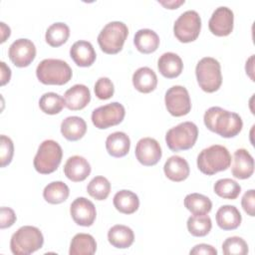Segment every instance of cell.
I'll use <instances>...</instances> for the list:
<instances>
[{"label": "cell", "mask_w": 255, "mask_h": 255, "mask_svg": "<svg viewBox=\"0 0 255 255\" xmlns=\"http://www.w3.org/2000/svg\"><path fill=\"white\" fill-rule=\"evenodd\" d=\"M203 121L209 130L225 138L236 136L243 128V122L238 114L220 107L209 108L203 116Z\"/></svg>", "instance_id": "cell-1"}, {"label": "cell", "mask_w": 255, "mask_h": 255, "mask_svg": "<svg viewBox=\"0 0 255 255\" xmlns=\"http://www.w3.org/2000/svg\"><path fill=\"white\" fill-rule=\"evenodd\" d=\"M230 163L231 155L228 149L220 144H213L202 149L197 156V167L206 175L226 170Z\"/></svg>", "instance_id": "cell-2"}, {"label": "cell", "mask_w": 255, "mask_h": 255, "mask_svg": "<svg viewBox=\"0 0 255 255\" xmlns=\"http://www.w3.org/2000/svg\"><path fill=\"white\" fill-rule=\"evenodd\" d=\"M72 75L69 64L60 59H45L36 69V76L44 85H65L72 79Z\"/></svg>", "instance_id": "cell-3"}, {"label": "cell", "mask_w": 255, "mask_h": 255, "mask_svg": "<svg viewBox=\"0 0 255 255\" xmlns=\"http://www.w3.org/2000/svg\"><path fill=\"white\" fill-rule=\"evenodd\" d=\"M44 243V237L35 226H22L13 233L10 240V249L15 255H29L39 250Z\"/></svg>", "instance_id": "cell-4"}, {"label": "cell", "mask_w": 255, "mask_h": 255, "mask_svg": "<svg viewBox=\"0 0 255 255\" xmlns=\"http://www.w3.org/2000/svg\"><path fill=\"white\" fill-rule=\"evenodd\" d=\"M128 35V29L124 22L113 21L101 30L98 35V44L104 53L114 55L123 49Z\"/></svg>", "instance_id": "cell-5"}, {"label": "cell", "mask_w": 255, "mask_h": 255, "mask_svg": "<svg viewBox=\"0 0 255 255\" xmlns=\"http://www.w3.org/2000/svg\"><path fill=\"white\" fill-rule=\"evenodd\" d=\"M63 157L61 145L53 140H44L38 148L34 157V167L41 174H50L57 170Z\"/></svg>", "instance_id": "cell-6"}, {"label": "cell", "mask_w": 255, "mask_h": 255, "mask_svg": "<svg viewBox=\"0 0 255 255\" xmlns=\"http://www.w3.org/2000/svg\"><path fill=\"white\" fill-rule=\"evenodd\" d=\"M195 75L199 87L206 93L216 92L222 84L220 64L212 57H204L197 63Z\"/></svg>", "instance_id": "cell-7"}, {"label": "cell", "mask_w": 255, "mask_h": 255, "mask_svg": "<svg viewBox=\"0 0 255 255\" xmlns=\"http://www.w3.org/2000/svg\"><path fill=\"white\" fill-rule=\"evenodd\" d=\"M198 137V128L192 122H183L171 128L165 134V141L172 151L191 148Z\"/></svg>", "instance_id": "cell-8"}, {"label": "cell", "mask_w": 255, "mask_h": 255, "mask_svg": "<svg viewBox=\"0 0 255 255\" xmlns=\"http://www.w3.org/2000/svg\"><path fill=\"white\" fill-rule=\"evenodd\" d=\"M201 30V18L194 10L183 12L174 22L173 33L181 43L193 42L199 36Z\"/></svg>", "instance_id": "cell-9"}, {"label": "cell", "mask_w": 255, "mask_h": 255, "mask_svg": "<svg viewBox=\"0 0 255 255\" xmlns=\"http://www.w3.org/2000/svg\"><path fill=\"white\" fill-rule=\"evenodd\" d=\"M125 116V107L118 102H114L95 109L92 113V122L97 128L105 129L121 124Z\"/></svg>", "instance_id": "cell-10"}, {"label": "cell", "mask_w": 255, "mask_h": 255, "mask_svg": "<svg viewBox=\"0 0 255 255\" xmlns=\"http://www.w3.org/2000/svg\"><path fill=\"white\" fill-rule=\"evenodd\" d=\"M167 112L173 117H182L191 110V102L188 91L182 86H172L164 96Z\"/></svg>", "instance_id": "cell-11"}, {"label": "cell", "mask_w": 255, "mask_h": 255, "mask_svg": "<svg viewBox=\"0 0 255 255\" xmlns=\"http://www.w3.org/2000/svg\"><path fill=\"white\" fill-rule=\"evenodd\" d=\"M8 56L16 67L24 68L29 66L35 59L36 47L31 40L21 38L10 45Z\"/></svg>", "instance_id": "cell-12"}, {"label": "cell", "mask_w": 255, "mask_h": 255, "mask_svg": "<svg viewBox=\"0 0 255 255\" xmlns=\"http://www.w3.org/2000/svg\"><path fill=\"white\" fill-rule=\"evenodd\" d=\"M234 14L232 10L226 6H220L213 11L208 21V27L213 35L225 37L232 32Z\"/></svg>", "instance_id": "cell-13"}, {"label": "cell", "mask_w": 255, "mask_h": 255, "mask_svg": "<svg viewBox=\"0 0 255 255\" xmlns=\"http://www.w3.org/2000/svg\"><path fill=\"white\" fill-rule=\"evenodd\" d=\"M135 157L145 166L156 164L161 158L162 152L158 141L152 137H142L135 145Z\"/></svg>", "instance_id": "cell-14"}, {"label": "cell", "mask_w": 255, "mask_h": 255, "mask_svg": "<svg viewBox=\"0 0 255 255\" xmlns=\"http://www.w3.org/2000/svg\"><path fill=\"white\" fill-rule=\"evenodd\" d=\"M70 213L75 223L86 227L93 225L97 216L94 203L86 197L76 198L70 206Z\"/></svg>", "instance_id": "cell-15"}, {"label": "cell", "mask_w": 255, "mask_h": 255, "mask_svg": "<svg viewBox=\"0 0 255 255\" xmlns=\"http://www.w3.org/2000/svg\"><path fill=\"white\" fill-rule=\"evenodd\" d=\"M254 171V159L245 148H238L233 154L232 175L238 179L249 178Z\"/></svg>", "instance_id": "cell-16"}, {"label": "cell", "mask_w": 255, "mask_h": 255, "mask_svg": "<svg viewBox=\"0 0 255 255\" xmlns=\"http://www.w3.org/2000/svg\"><path fill=\"white\" fill-rule=\"evenodd\" d=\"M64 173L70 180L80 182L90 175L91 165L85 157L81 155H73L67 159L64 165Z\"/></svg>", "instance_id": "cell-17"}, {"label": "cell", "mask_w": 255, "mask_h": 255, "mask_svg": "<svg viewBox=\"0 0 255 255\" xmlns=\"http://www.w3.org/2000/svg\"><path fill=\"white\" fill-rule=\"evenodd\" d=\"M65 105L71 111L83 110L91 101V93L87 86L77 84L66 91Z\"/></svg>", "instance_id": "cell-18"}, {"label": "cell", "mask_w": 255, "mask_h": 255, "mask_svg": "<svg viewBox=\"0 0 255 255\" xmlns=\"http://www.w3.org/2000/svg\"><path fill=\"white\" fill-rule=\"evenodd\" d=\"M70 56L79 67H90L96 61V52L93 45L85 40L75 42L70 49Z\"/></svg>", "instance_id": "cell-19"}, {"label": "cell", "mask_w": 255, "mask_h": 255, "mask_svg": "<svg viewBox=\"0 0 255 255\" xmlns=\"http://www.w3.org/2000/svg\"><path fill=\"white\" fill-rule=\"evenodd\" d=\"M157 69L164 78L173 79L181 74L183 63L177 54L166 52L159 57L157 61Z\"/></svg>", "instance_id": "cell-20"}, {"label": "cell", "mask_w": 255, "mask_h": 255, "mask_svg": "<svg viewBox=\"0 0 255 255\" xmlns=\"http://www.w3.org/2000/svg\"><path fill=\"white\" fill-rule=\"evenodd\" d=\"M163 170L166 177L175 182L185 180L190 172L188 162L179 155L170 156L165 161Z\"/></svg>", "instance_id": "cell-21"}, {"label": "cell", "mask_w": 255, "mask_h": 255, "mask_svg": "<svg viewBox=\"0 0 255 255\" xmlns=\"http://www.w3.org/2000/svg\"><path fill=\"white\" fill-rule=\"evenodd\" d=\"M217 225L223 230H234L241 224V214L234 205H223L219 207L215 215Z\"/></svg>", "instance_id": "cell-22"}, {"label": "cell", "mask_w": 255, "mask_h": 255, "mask_svg": "<svg viewBox=\"0 0 255 255\" xmlns=\"http://www.w3.org/2000/svg\"><path fill=\"white\" fill-rule=\"evenodd\" d=\"M130 147L128 135L123 131H115L108 135L106 139V148L110 155L114 157H123L128 154Z\"/></svg>", "instance_id": "cell-23"}, {"label": "cell", "mask_w": 255, "mask_h": 255, "mask_svg": "<svg viewBox=\"0 0 255 255\" xmlns=\"http://www.w3.org/2000/svg\"><path fill=\"white\" fill-rule=\"evenodd\" d=\"M132 84L135 90L140 93L147 94L156 88L157 77L150 68L140 67L132 75Z\"/></svg>", "instance_id": "cell-24"}, {"label": "cell", "mask_w": 255, "mask_h": 255, "mask_svg": "<svg viewBox=\"0 0 255 255\" xmlns=\"http://www.w3.org/2000/svg\"><path fill=\"white\" fill-rule=\"evenodd\" d=\"M87 131V124L80 117L72 116L66 118L61 124V132L63 136L71 141L82 138Z\"/></svg>", "instance_id": "cell-25"}, {"label": "cell", "mask_w": 255, "mask_h": 255, "mask_svg": "<svg viewBox=\"0 0 255 255\" xmlns=\"http://www.w3.org/2000/svg\"><path fill=\"white\" fill-rule=\"evenodd\" d=\"M133 44L140 53L150 54L158 48L159 37L153 30L140 29L134 34Z\"/></svg>", "instance_id": "cell-26"}, {"label": "cell", "mask_w": 255, "mask_h": 255, "mask_svg": "<svg viewBox=\"0 0 255 255\" xmlns=\"http://www.w3.org/2000/svg\"><path fill=\"white\" fill-rule=\"evenodd\" d=\"M108 240L114 247L125 249L128 248L133 243L134 234L129 227L117 224L110 228L108 232Z\"/></svg>", "instance_id": "cell-27"}, {"label": "cell", "mask_w": 255, "mask_h": 255, "mask_svg": "<svg viewBox=\"0 0 255 255\" xmlns=\"http://www.w3.org/2000/svg\"><path fill=\"white\" fill-rule=\"evenodd\" d=\"M113 202L116 209L124 214H132L139 206V199L137 195L127 189L118 191L114 196Z\"/></svg>", "instance_id": "cell-28"}, {"label": "cell", "mask_w": 255, "mask_h": 255, "mask_svg": "<svg viewBox=\"0 0 255 255\" xmlns=\"http://www.w3.org/2000/svg\"><path fill=\"white\" fill-rule=\"evenodd\" d=\"M97 243L94 237L87 233L76 234L70 244V255H93L96 253Z\"/></svg>", "instance_id": "cell-29"}, {"label": "cell", "mask_w": 255, "mask_h": 255, "mask_svg": "<svg viewBox=\"0 0 255 255\" xmlns=\"http://www.w3.org/2000/svg\"><path fill=\"white\" fill-rule=\"evenodd\" d=\"M184 206L193 215H203L210 212L212 208L211 200L200 193H190L184 198Z\"/></svg>", "instance_id": "cell-30"}, {"label": "cell", "mask_w": 255, "mask_h": 255, "mask_svg": "<svg viewBox=\"0 0 255 255\" xmlns=\"http://www.w3.org/2000/svg\"><path fill=\"white\" fill-rule=\"evenodd\" d=\"M70 194L68 185L63 181H53L45 186L43 190L44 199L51 204L64 202Z\"/></svg>", "instance_id": "cell-31"}, {"label": "cell", "mask_w": 255, "mask_h": 255, "mask_svg": "<svg viewBox=\"0 0 255 255\" xmlns=\"http://www.w3.org/2000/svg\"><path fill=\"white\" fill-rule=\"evenodd\" d=\"M70 36V28L63 22H57L48 27L45 35L46 42L52 47H60L65 44Z\"/></svg>", "instance_id": "cell-32"}, {"label": "cell", "mask_w": 255, "mask_h": 255, "mask_svg": "<svg viewBox=\"0 0 255 255\" xmlns=\"http://www.w3.org/2000/svg\"><path fill=\"white\" fill-rule=\"evenodd\" d=\"M65 106L64 98L53 92L45 93L39 100V107L41 111L48 115L59 114Z\"/></svg>", "instance_id": "cell-33"}, {"label": "cell", "mask_w": 255, "mask_h": 255, "mask_svg": "<svg viewBox=\"0 0 255 255\" xmlns=\"http://www.w3.org/2000/svg\"><path fill=\"white\" fill-rule=\"evenodd\" d=\"M212 227L211 219L208 215H192L187 219V229L195 237L207 235Z\"/></svg>", "instance_id": "cell-34"}, {"label": "cell", "mask_w": 255, "mask_h": 255, "mask_svg": "<svg viewBox=\"0 0 255 255\" xmlns=\"http://www.w3.org/2000/svg\"><path fill=\"white\" fill-rule=\"evenodd\" d=\"M214 192L225 199H236L240 192L241 186L235 180L231 178L218 179L213 186Z\"/></svg>", "instance_id": "cell-35"}, {"label": "cell", "mask_w": 255, "mask_h": 255, "mask_svg": "<svg viewBox=\"0 0 255 255\" xmlns=\"http://www.w3.org/2000/svg\"><path fill=\"white\" fill-rule=\"evenodd\" d=\"M88 193L97 200H105L111 192V183L104 176L94 177L87 186Z\"/></svg>", "instance_id": "cell-36"}, {"label": "cell", "mask_w": 255, "mask_h": 255, "mask_svg": "<svg viewBox=\"0 0 255 255\" xmlns=\"http://www.w3.org/2000/svg\"><path fill=\"white\" fill-rule=\"evenodd\" d=\"M222 251L225 255H246L248 253V245L243 238L232 236L222 243Z\"/></svg>", "instance_id": "cell-37"}, {"label": "cell", "mask_w": 255, "mask_h": 255, "mask_svg": "<svg viewBox=\"0 0 255 255\" xmlns=\"http://www.w3.org/2000/svg\"><path fill=\"white\" fill-rule=\"evenodd\" d=\"M96 96L100 100H108L113 97L115 88L112 81L107 77H101L97 80L94 88Z\"/></svg>", "instance_id": "cell-38"}, {"label": "cell", "mask_w": 255, "mask_h": 255, "mask_svg": "<svg viewBox=\"0 0 255 255\" xmlns=\"http://www.w3.org/2000/svg\"><path fill=\"white\" fill-rule=\"evenodd\" d=\"M14 154V144L12 139L2 134L0 136V158H1V167H5L8 165Z\"/></svg>", "instance_id": "cell-39"}, {"label": "cell", "mask_w": 255, "mask_h": 255, "mask_svg": "<svg viewBox=\"0 0 255 255\" xmlns=\"http://www.w3.org/2000/svg\"><path fill=\"white\" fill-rule=\"evenodd\" d=\"M16 219L17 217L13 209L5 206L1 207L0 209V228L1 229L11 227L15 223Z\"/></svg>", "instance_id": "cell-40"}, {"label": "cell", "mask_w": 255, "mask_h": 255, "mask_svg": "<svg viewBox=\"0 0 255 255\" xmlns=\"http://www.w3.org/2000/svg\"><path fill=\"white\" fill-rule=\"evenodd\" d=\"M254 193L255 190L254 189H250L248 191H246L241 199V205L244 209V211L250 215V216H254V201H255V197H254Z\"/></svg>", "instance_id": "cell-41"}, {"label": "cell", "mask_w": 255, "mask_h": 255, "mask_svg": "<svg viewBox=\"0 0 255 255\" xmlns=\"http://www.w3.org/2000/svg\"><path fill=\"white\" fill-rule=\"evenodd\" d=\"M190 254L194 255H200V254H204V255H216L217 254V250L211 246V245H208V244H204V243H201V244H197L195 245L189 252Z\"/></svg>", "instance_id": "cell-42"}, {"label": "cell", "mask_w": 255, "mask_h": 255, "mask_svg": "<svg viewBox=\"0 0 255 255\" xmlns=\"http://www.w3.org/2000/svg\"><path fill=\"white\" fill-rule=\"evenodd\" d=\"M0 66H1V86H4L10 81L11 70L4 62H0Z\"/></svg>", "instance_id": "cell-43"}, {"label": "cell", "mask_w": 255, "mask_h": 255, "mask_svg": "<svg viewBox=\"0 0 255 255\" xmlns=\"http://www.w3.org/2000/svg\"><path fill=\"white\" fill-rule=\"evenodd\" d=\"M184 0H173V1H158L162 6H164L166 9H176L181 4H184Z\"/></svg>", "instance_id": "cell-44"}, {"label": "cell", "mask_w": 255, "mask_h": 255, "mask_svg": "<svg viewBox=\"0 0 255 255\" xmlns=\"http://www.w3.org/2000/svg\"><path fill=\"white\" fill-rule=\"evenodd\" d=\"M0 25H1V43H3L6 41L7 38H9L11 34V30L7 25H5L4 22H1Z\"/></svg>", "instance_id": "cell-45"}, {"label": "cell", "mask_w": 255, "mask_h": 255, "mask_svg": "<svg viewBox=\"0 0 255 255\" xmlns=\"http://www.w3.org/2000/svg\"><path fill=\"white\" fill-rule=\"evenodd\" d=\"M253 59H254V56H251V57L247 60L246 66H245L246 74L249 75V77L251 78L252 81H254V77H253Z\"/></svg>", "instance_id": "cell-46"}]
</instances>
